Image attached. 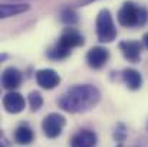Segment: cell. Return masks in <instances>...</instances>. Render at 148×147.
<instances>
[{"instance_id": "6da1fadb", "label": "cell", "mask_w": 148, "mask_h": 147, "mask_svg": "<svg viewBox=\"0 0 148 147\" xmlns=\"http://www.w3.org/2000/svg\"><path fill=\"white\" fill-rule=\"evenodd\" d=\"M98 88L91 85V84H82V85H75L71 87L62 97L58 99V104L62 110L68 112H85L92 110L99 102Z\"/></svg>"}, {"instance_id": "7a4b0ae2", "label": "cell", "mask_w": 148, "mask_h": 147, "mask_svg": "<svg viewBox=\"0 0 148 147\" xmlns=\"http://www.w3.org/2000/svg\"><path fill=\"white\" fill-rule=\"evenodd\" d=\"M148 20V10L137 6L134 1H125L118 12V22L124 28L143 26Z\"/></svg>"}, {"instance_id": "3957f363", "label": "cell", "mask_w": 148, "mask_h": 147, "mask_svg": "<svg viewBox=\"0 0 148 147\" xmlns=\"http://www.w3.org/2000/svg\"><path fill=\"white\" fill-rule=\"evenodd\" d=\"M97 36L102 43H109L116 38V29L108 9H102L97 16Z\"/></svg>"}, {"instance_id": "277c9868", "label": "cell", "mask_w": 148, "mask_h": 147, "mask_svg": "<svg viewBox=\"0 0 148 147\" xmlns=\"http://www.w3.org/2000/svg\"><path fill=\"white\" fill-rule=\"evenodd\" d=\"M65 123H66V120L62 114L50 112L42 121V130L48 139H56L60 136V133L65 127Z\"/></svg>"}, {"instance_id": "5b68a950", "label": "cell", "mask_w": 148, "mask_h": 147, "mask_svg": "<svg viewBox=\"0 0 148 147\" xmlns=\"http://www.w3.org/2000/svg\"><path fill=\"white\" fill-rule=\"evenodd\" d=\"M58 43L60 46H63V48L72 50V49L76 48V46H82L85 43V41H84V36L75 28H66L63 30V33L60 35Z\"/></svg>"}, {"instance_id": "8992f818", "label": "cell", "mask_w": 148, "mask_h": 147, "mask_svg": "<svg viewBox=\"0 0 148 147\" xmlns=\"http://www.w3.org/2000/svg\"><path fill=\"white\" fill-rule=\"evenodd\" d=\"M108 59H109V52L108 49L102 46H94L86 53V62L94 69H101L108 62Z\"/></svg>"}, {"instance_id": "52a82bcc", "label": "cell", "mask_w": 148, "mask_h": 147, "mask_svg": "<svg viewBox=\"0 0 148 147\" xmlns=\"http://www.w3.org/2000/svg\"><path fill=\"white\" fill-rule=\"evenodd\" d=\"M36 81L38 84L45 90H53L59 85L60 77L53 69H39L36 72Z\"/></svg>"}, {"instance_id": "ba28073f", "label": "cell", "mask_w": 148, "mask_h": 147, "mask_svg": "<svg viewBox=\"0 0 148 147\" xmlns=\"http://www.w3.org/2000/svg\"><path fill=\"white\" fill-rule=\"evenodd\" d=\"M25 105H26L25 98L22 97L19 92L12 91V92H7L3 97V107L10 114H19V112H22L25 110Z\"/></svg>"}, {"instance_id": "9c48e42d", "label": "cell", "mask_w": 148, "mask_h": 147, "mask_svg": "<svg viewBox=\"0 0 148 147\" xmlns=\"http://www.w3.org/2000/svg\"><path fill=\"white\" fill-rule=\"evenodd\" d=\"M143 45L138 41H124L119 43V50L122 52L124 58L130 62H138L141 58Z\"/></svg>"}, {"instance_id": "30bf717a", "label": "cell", "mask_w": 148, "mask_h": 147, "mask_svg": "<svg viewBox=\"0 0 148 147\" xmlns=\"http://www.w3.org/2000/svg\"><path fill=\"white\" fill-rule=\"evenodd\" d=\"M97 141L98 137L92 130H81L72 137L71 147H95Z\"/></svg>"}, {"instance_id": "8fae6325", "label": "cell", "mask_w": 148, "mask_h": 147, "mask_svg": "<svg viewBox=\"0 0 148 147\" xmlns=\"http://www.w3.org/2000/svg\"><path fill=\"white\" fill-rule=\"evenodd\" d=\"M22 84V72L13 66H9L3 71V75H1V85L6 88V90H16L19 85Z\"/></svg>"}, {"instance_id": "7c38bea8", "label": "cell", "mask_w": 148, "mask_h": 147, "mask_svg": "<svg viewBox=\"0 0 148 147\" xmlns=\"http://www.w3.org/2000/svg\"><path fill=\"white\" fill-rule=\"evenodd\" d=\"M27 10H29V4L25 3H3L0 7V16L1 19H7L12 16L22 14Z\"/></svg>"}, {"instance_id": "4fadbf2b", "label": "cell", "mask_w": 148, "mask_h": 147, "mask_svg": "<svg viewBox=\"0 0 148 147\" xmlns=\"http://www.w3.org/2000/svg\"><path fill=\"white\" fill-rule=\"evenodd\" d=\"M122 79L127 84V87L130 90H132V91L140 90L141 85H143V77H141V74L137 69H132V68H127V69L122 71Z\"/></svg>"}, {"instance_id": "5bb4252c", "label": "cell", "mask_w": 148, "mask_h": 147, "mask_svg": "<svg viewBox=\"0 0 148 147\" xmlns=\"http://www.w3.org/2000/svg\"><path fill=\"white\" fill-rule=\"evenodd\" d=\"M33 139H35L33 130H32L30 126L26 124V123L20 124V126L16 128V131H14V140H16L17 144L27 146V144H30V143L33 141Z\"/></svg>"}, {"instance_id": "9a60e30c", "label": "cell", "mask_w": 148, "mask_h": 147, "mask_svg": "<svg viewBox=\"0 0 148 147\" xmlns=\"http://www.w3.org/2000/svg\"><path fill=\"white\" fill-rule=\"evenodd\" d=\"M60 20H62V23H65L68 26H73L78 23L79 17H78V13L72 7H65L60 12Z\"/></svg>"}, {"instance_id": "2e32d148", "label": "cell", "mask_w": 148, "mask_h": 147, "mask_svg": "<svg viewBox=\"0 0 148 147\" xmlns=\"http://www.w3.org/2000/svg\"><path fill=\"white\" fill-rule=\"evenodd\" d=\"M71 55V50L63 46H60L59 43H56L53 48H50L48 50V56L50 59H55V61H59V59H65Z\"/></svg>"}, {"instance_id": "e0dca14e", "label": "cell", "mask_w": 148, "mask_h": 147, "mask_svg": "<svg viewBox=\"0 0 148 147\" xmlns=\"http://www.w3.org/2000/svg\"><path fill=\"white\" fill-rule=\"evenodd\" d=\"M29 105H30L32 111L40 110V107L43 105V98H42V95L39 92H36V91L30 92L29 94Z\"/></svg>"}, {"instance_id": "ac0fdd59", "label": "cell", "mask_w": 148, "mask_h": 147, "mask_svg": "<svg viewBox=\"0 0 148 147\" xmlns=\"http://www.w3.org/2000/svg\"><path fill=\"white\" fill-rule=\"evenodd\" d=\"M127 128L124 124H118L116 128H115V133H114V139L118 141V143H122L125 139H127Z\"/></svg>"}, {"instance_id": "d6986e66", "label": "cell", "mask_w": 148, "mask_h": 147, "mask_svg": "<svg viewBox=\"0 0 148 147\" xmlns=\"http://www.w3.org/2000/svg\"><path fill=\"white\" fill-rule=\"evenodd\" d=\"M92 1H95V0H78V6H86Z\"/></svg>"}, {"instance_id": "ffe728a7", "label": "cell", "mask_w": 148, "mask_h": 147, "mask_svg": "<svg viewBox=\"0 0 148 147\" xmlns=\"http://www.w3.org/2000/svg\"><path fill=\"white\" fill-rule=\"evenodd\" d=\"M143 39H144V45H145V48L148 49V33L144 35V38H143Z\"/></svg>"}, {"instance_id": "44dd1931", "label": "cell", "mask_w": 148, "mask_h": 147, "mask_svg": "<svg viewBox=\"0 0 148 147\" xmlns=\"http://www.w3.org/2000/svg\"><path fill=\"white\" fill-rule=\"evenodd\" d=\"M0 147H7V146H6V141H4V140L1 141V144H0Z\"/></svg>"}, {"instance_id": "7402d4cb", "label": "cell", "mask_w": 148, "mask_h": 147, "mask_svg": "<svg viewBox=\"0 0 148 147\" xmlns=\"http://www.w3.org/2000/svg\"><path fill=\"white\" fill-rule=\"evenodd\" d=\"M118 147H122V143H119V146H118Z\"/></svg>"}, {"instance_id": "603a6c76", "label": "cell", "mask_w": 148, "mask_h": 147, "mask_svg": "<svg viewBox=\"0 0 148 147\" xmlns=\"http://www.w3.org/2000/svg\"><path fill=\"white\" fill-rule=\"evenodd\" d=\"M147 127H148V126H147Z\"/></svg>"}]
</instances>
